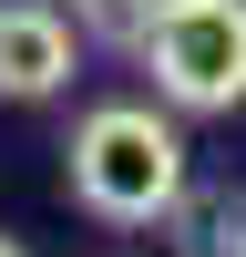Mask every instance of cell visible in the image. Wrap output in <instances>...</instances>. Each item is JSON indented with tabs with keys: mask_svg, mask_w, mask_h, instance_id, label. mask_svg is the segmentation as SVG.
<instances>
[{
	"mask_svg": "<svg viewBox=\"0 0 246 257\" xmlns=\"http://www.w3.org/2000/svg\"><path fill=\"white\" fill-rule=\"evenodd\" d=\"M62 175H72V206L102 226H164L184 196V134L154 103H92L62 144Z\"/></svg>",
	"mask_w": 246,
	"mask_h": 257,
	"instance_id": "6da1fadb",
	"label": "cell"
},
{
	"mask_svg": "<svg viewBox=\"0 0 246 257\" xmlns=\"http://www.w3.org/2000/svg\"><path fill=\"white\" fill-rule=\"evenodd\" d=\"M134 62L174 113H236L246 103V0H154Z\"/></svg>",
	"mask_w": 246,
	"mask_h": 257,
	"instance_id": "7a4b0ae2",
	"label": "cell"
},
{
	"mask_svg": "<svg viewBox=\"0 0 246 257\" xmlns=\"http://www.w3.org/2000/svg\"><path fill=\"white\" fill-rule=\"evenodd\" d=\"M72 21L62 0H0V103H52L72 82Z\"/></svg>",
	"mask_w": 246,
	"mask_h": 257,
	"instance_id": "3957f363",
	"label": "cell"
},
{
	"mask_svg": "<svg viewBox=\"0 0 246 257\" xmlns=\"http://www.w3.org/2000/svg\"><path fill=\"white\" fill-rule=\"evenodd\" d=\"M174 237H184V257H236L246 247V216L226 196H195V185H184L174 196Z\"/></svg>",
	"mask_w": 246,
	"mask_h": 257,
	"instance_id": "277c9868",
	"label": "cell"
},
{
	"mask_svg": "<svg viewBox=\"0 0 246 257\" xmlns=\"http://www.w3.org/2000/svg\"><path fill=\"white\" fill-rule=\"evenodd\" d=\"M92 21H102V41H123V52H134L144 21H154V0H92Z\"/></svg>",
	"mask_w": 246,
	"mask_h": 257,
	"instance_id": "5b68a950",
	"label": "cell"
},
{
	"mask_svg": "<svg viewBox=\"0 0 246 257\" xmlns=\"http://www.w3.org/2000/svg\"><path fill=\"white\" fill-rule=\"evenodd\" d=\"M0 257H31V247H20V237H0Z\"/></svg>",
	"mask_w": 246,
	"mask_h": 257,
	"instance_id": "8992f818",
	"label": "cell"
},
{
	"mask_svg": "<svg viewBox=\"0 0 246 257\" xmlns=\"http://www.w3.org/2000/svg\"><path fill=\"white\" fill-rule=\"evenodd\" d=\"M72 11H92V0H72Z\"/></svg>",
	"mask_w": 246,
	"mask_h": 257,
	"instance_id": "52a82bcc",
	"label": "cell"
},
{
	"mask_svg": "<svg viewBox=\"0 0 246 257\" xmlns=\"http://www.w3.org/2000/svg\"><path fill=\"white\" fill-rule=\"evenodd\" d=\"M236 257H246V247H236Z\"/></svg>",
	"mask_w": 246,
	"mask_h": 257,
	"instance_id": "ba28073f",
	"label": "cell"
}]
</instances>
